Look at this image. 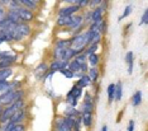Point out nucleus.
<instances>
[{
	"instance_id": "9d476101",
	"label": "nucleus",
	"mask_w": 148,
	"mask_h": 131,
	"mask_svg": "<svg viewBox=\"0 0 148 131\" xmlns=\"http://www.w3.org/2000/svg\"><path fill=\"white\" fill-rule=\"evenodd\" d=\"M61 116L70 117V119H77V117L80 116V111L77 108H75V107H71V106L66 105V107H65V110H63Z\"/></svg>"
},
{
	"instance_id": "cd10ccee",
	"label": "nucleus",
	"mask_w": 148,
	"mask_h": 131,
	"mask_svg": "<svg viewBox=\"0 0 148 131\" xmlns=\"http://www.w3.org/2000/svg\"><path fill=\"white\" fill-rule=\"evenodd\" d=\"M132 10H133V6L132 5H127L125 8H124V12H123V14L119 17V18H118V22H122L123 19H125V18H128V17H129L130 14H132Z\"/></svg>"
},
{
	"instance_id": "1a4fd4ad",
	"label": "nucleus",
	"mask_w": 148,
	"mask_h": 131,
	"mask_svg": "<svg viewBox=\"0 0 148 131\" xmlns=\"http://www.w3.org/2000/svg\"><path fill=\"white\" fill-rule=\"evenodd\" d=\"M104 15H105V10L100 6L92 9L91 10V22L92 23H96V22H101L104 19Z\"/></svg>"
},
{
	"instance_id": "f03ea898",
	"label": "nucleus",
	"mask_w": 148,
	"mask_h": 131,
	"mask_svg": "<svg viewBox=\"0 0 148 131\" xmlns=\"http://www.w3.org/2000/svg\"><path fill=\"white\" fill-rule=\"evenodd\" d=\"M16 60H18V56L15 53L10 51H1L0 53V69L12 68L16 62Z\"/></svg>"
},
{
	"instance_id": "39448f33",
	"label": "nucleus",
	"mask_w": 148,
	"mask_h": 131,
	"mask_svg": "<svg viewBox=\"0 0 148 131\" xmlns=\"http://www.w3.org/2000/svg\"><path fill=\"white\" fill-rule=\"evenodd\" d=\"M16 12H18V15H19V18H21L22 23L29 24V23H32L33 19H34V13L28 10V9H25V8H23V6H21Z\"/></svg>"
},
{
	"instance_id": "79ce46f5",
	"label": "nucleus",
	"mask_w": 148,
	"mask_h": 131,
	"mask_svg": "<svg viewBox=\"0 0 148 131\" xmlns=\"http://www.w3.org/2000/svg\"><path fill=\"white\" fill-rule=\"evenodd\" d=\"M3 110H4V108H3V107H1V106H0V117H1V113H3Z\"/></svg>"
},
{
	"instance_id": "20e7f679",
	"label": "nucleus",
	"mask_w": 148,
	"mask_h": 131,
	"mask_svg": "<svg viewBox=\"0 0 148 131\" xmlns=\"http://www.w3.org/2000/svg\"><path fill=\"white\" fill-rule=\"evenodd\" d=\"M22 85H21V82L18 80H14V82H3L0 80V96L3 93L8 92V90H16V89H21Z\"/></svg>"
},
{
	"instance_id": "6ab92c4d",
	"label": "nucleus",
	"mask_w": 148,
	"mask_h": 131,
	"mask_svg": "<svg viewBox=\"0 0 148 131\" xmlns=\"http://www.w3.org/2000/svg\"><path fill=\"white\" fill-rule=\"evenodd\" d=\"M71 18L72 17H57L56 19V24L60 28H69L70 23H71Z\"/></svg>"
},
{
	"instance_id": "b1692460",
	"label": "nucleus",
	"mask_w": 148,
	"mask_h": 131,
	"mask_svg": "<svg viewBox=\"0 0 148 131\" xmlns=\"http://www.w3.org/2000/svg\"><path fill=\"white\" fill-rule=\"evenodd\" d=\"M106 96H108V102H109V103L114 102V96H115V83H112V84H109V85H108Z\"/></svg>"
},
{
	"instance_id": "4468645a",
	"label": "nucleus",
	"mask_w": 148,
	"mask_h": 131,
	"mask_svg": "<svg viewBox=\"0 0 148 131\" xmlns=\"http://www.w3.org/2000/svg\"><path fill=\"white\" fill-rule=\"evenodd\" d=\"M80 111V113H86V112H90V113H94V110H95V102H81L80 107L77 108Z\"/></svg>"
},
{
	"instance_id": "aec40b11",
	"label": "nucleus",
	"mask_w": 148,
	"mask_h": 131,
	"mask_svg": "<svg viewBox=\"0 0 148 131\" xmlns=\"http://www.w3.org/2000/svg\"><path fill=\"white\" fill-rule=\"evenodd\" d=\"M123 98V84L122 82L115 83V96H114V101L115 102H120Z\"/></svg>"
},
{
	"instance_id": "a19ab883",
	"label": "nucleus",
	"mask_w": 148,
	"mask_h": 131,
	"mask_svg": "<svg viewBox=\"0 0 148 131\" xmlns=\"http://www.w3.org/2000/svg\"><path fill=\"white\" fill-rule=\"evenodd\" d=\"M100 131H109V127H108L106 125H104L101 129H100Z\"/></svg>"
},
{
	"instance_id": "f704fd0d",
	"label": "nucleus",
	"mask_w": 148,
	"mask_h": 131,
	"mask_svg": "<svg viewBox=\"0 0 148 131\" xmlns=\"http://www.w3.org/2000/svg\"><path fill=\"white\" fill-rule=\"evenodd\" d=\"M148 23V10L146 9V10L143 12L142 17H140V21H139V26H146Z\"/></svg>"
},
{
	"instance_id": "423d86ee",
	"label": "nucleus",
	"mask_w": 148,
	"mask_h": 131,
	"mask_svg": "<svg viewBox=\"0 0 148 131\" xmlns=\"http://www.w3.org/2000/svg\"><path fill=\"white\" fill-rule=\"evenodd\" d=\"M27 113H28V111L27 108H23L21 111H16V112L10 117V120H9V122L12 123H24V121L27 119Z\"/></svg>"
},
{
	"instance_id": "6e6552de",
	"label": "nucleus",
	"mask_w": 148,
	"mask_h": 131,
	"mask_svg": "<svg viewBox=\"0 0 148 131\" xmlns=\"http://www.w3.org/2000/svg\"><path fill=\"white\" fill-rule=\"evenodd\" d=\"M15 29L18 31V33L23 37V38H24V37L31 36V33H32V27L29 26V24H27V23H21V24H16L15 26Z\"/></svg>"
},
{
	"instance_id": "0eeeda50",
	"label": "nucleus",
	"mask_w": 148,
	"mask_h": 131,
	"mask_svg": "<svg viewBox=\"0 0 148 131\" xmlns=\"http://www.w3.org/2000/svg\"><path fill=\"white\" fill-rule=\"evenodd\" d=\"M67 61H63V60H52V62L48 65V70L52 71L53 74L57 71H61V70L67 68Z\"/></svg>"
},
{
	"instance_id": "473e14b6",
	"label": "nucleus",
	"mask_w": 148,
	"mask_h": 131,
	"mask_svg": "<svg viewBox=\"0 0 148 131\" xmlns=\"http://www.w3.org/2000/svg\"><path fill=\"white\" fill-rule=\"evenodd\" d=\"M73 60H76L79 64H84V62H87V55L85 52H82V53H80V55H77L75 56V59Z\"/></svg>"
},
{
	"instance_id": "412c9836",
	"label": "nucleus",
	"mask_w": 148,
	"mask_h": 131,
	"mask_svg": "<svg viewBox=\"0 0 148 131\" xmlns=\"http://www.w3.org/2000/svg\"><path fill=\"white\" fill-rule=\"evenodd\" d=\"M67 47H70V38H58L55 42V49L65 50Z\"/></svg>"
},
{
	"instance_id": "2f4dec72",
	"label": "nucleus",
	"mask_w": 148,
	"mask_h": 131,
	"mask_svg": "<svg viewBox=\"0 0 148 131\" xmlns=\"http://www.w3.org/2000/svg\"><path fill=\"white\" fill-rule=\"evenodd\" d=\"M73 4L77 5L80 9H84L89 6V0H73Z\"/></svg>"
},
{
	"instance_id": "7ed1b4c3",
	"label": "nucleus",
	"mask_w": 148,
	"mask_h": 131,
	"mask_svg": "<svg viewBox=\"0 0 148 131\" xmlns=\"http://www.w3.org/2000/svg\"><path fill=\"white\" fill-rule=\"evenodd\" d=\"M80 10H81V9H80L77 5L71 4V5H66V6L60 8L58 12H57V14H58V17H72V15L77 14Z\"/></svg>"
},
{
	"instance_id": "bb28decb",
	"label": "nucleus",
	"mask_w": 148,
	"mask_h": 131,
	"mask_svg": "<svg viewBox=\"0 0 148 131\" xmlns=\"http://www.w3.org/2000/svg\"><path fill=\"white\" fill-rule=\"evenodd\" d=\"M65 56V50H58V49H53L52 51V59L53 60H63ZM65 61V60H63Z\"/></svg>"
},
{
	"instance_id": "c756f323",
	"label": "nucleus",
	"mask_w": 148,
	"mask_h": 131,
	"mask_svg": "<svg viewBox=\"0 0 148 131\" xmlns=\"http://www.w3.org/2000/svg\"><path fill=\"white\" fill-rule=\"evenodd\" d=\"M21 1L19 0H10L9 1V5H8V10H18L21 8Z\"/></svg>"
},
{
	"instance_id": "c9c22d12",
	"label": "nucleus",
	"mask_w": 148,
	"mask_h": 131,
	"mask_svg": "<svg viewBox=\"0 0 148 131\" xmlns=\"http://www.w3.org/2000/svg\"><path fill=\"white\" fill-rule=\"evenodd\" d=\"M5 19H6V10L5 8L0 6V24H3L5 22Z\"/></svg>"
},
{
	"instance_id": "ea45409f",
	"label": "nucleus",
	"mask_w": 148,
	"mask_h": 131,
	"mask_svg": "<svg viewBox=\"0 0 148 131\" xmlns=\"http://www.w3.org/2000/svg\"><path fill=\"white\" fill-rule=\"evenodd\" d=\"M4 42H6L5 33H4V31H0V45H1V43H4Z\"/></svg>"
},
{
	"instance_id": "4be33fe9",
	"label": "nucleus",
	"mask_w": 148,
	"mask_h": 131,
	"mask_svg": "<svg viewBox=\"0 0 148 131\" xmlns=\"http://www.w3.org/2000/svg\"><path fill=\"white\" fill-rule=\"evenodd\" d=\"M142 97H143L142 92H140V90H137V92L132 96V98H130L132 106H133V107H138V106H139L140 103H142Z\"/></svg>"
},
{
	"instance_id": "72a5a7b5",
	"label": "nucleus",
	"mask_w": 148,
	"mask_h": 131,
	"mask_svg": "<svg viewBox=\"0 0 148 131\" xmlns=\"http://www.w3.org/2000/svg\"><path fill=\"white\" fill-rule=\"evenodd\" d=\"M62 74L63 76H65V78H67V79H73L75 78V75H73V73L71 71V70H69V69H63V70H61V71H60Z\"/></svg>"
},
{
	"instance_id": "e433bc0d",
	"label": "nucleus",
	"mask_w": 148,
	"mask_h": 131,
	"mask_svg": "<svg viewBox=\"0 0 148 131\" xmlns=\"http://www.w3.org/2000/svg\"><path fill=\"white\" fill-rule=\"evenodd\" d=\"M81 126H82V123H81V117H77V119L75 120V123H73V130H81Z\"/></svg>"
},
{
	"instance_id": "2eb2a0df",
	"label": "nucleus",
	"mask_w": 148,
	"mask_h": 131,
	"mask_svg": "<svg viewBox=\"0 0 148 131\" xmlns=\"http://www.w3.org/2000/svg\"><path fill=\"white\" fill-rule=\"evenodd\" d=\"M79 88H87V87H91L92 85V83H91V80H90V78L87 76V74H82L81 76L79 78V80H77V83H75Z\"/></svg>"
},
{
	"instance_id": "a878e982",
	"label": "nucleus",
	"mask_w": 148,
	"mask_h": 131,
	"mask_svg": "<svg viewBox=\"0 0 148 131\" xmlns=\"http://www.w3.org/2000/svg\"><path fill=\"white\" fill-rule=\"evenodd\" d=\"M66 103L71 107H75V108H77V106H79V101L69 92H67V94H66Z\"/></svg>"
},
{
	"instance_id": "f8f14e48",
	"label": "nucleus",
	"mask_w": 148,
	"mask_h": 131,
	"mask_svg": "<svg viewBox=\"0 0 148 131\" xmlns=\"http://www.w3.org/2000/svg\"><path fill=\"white\" fill-rule=\"evenodd\" d=\"M47 71H48V64L41 62V64H38V66L34 70V76L37 79H43V76H45V74Z\"/></svg>"
},
{
	"instance_id": "5701e85b",
	"label": "nucleus",
	"mask_w": 148,
	"mask_h": 131,
	"mask_svg": "<svg viewBox=\"0 0 148 131\" xmlns=\"http://www.w3.org/2000/svg\"><path fill=\"white\" fill-rule=\"evenodd\" d=\"M13 76V68H6V69H0V80L3 82H8V79Z\"/></svg>"
},
{
	"instance_id": "4c0bfd02",
	"label": "nucleus",
	"mask_w": 148,
	"mask_h": 131,
	"mask_svg": "<svg viewBox=\"0 0 148 131\" xmlns=\"http://www.w3.org/2000/svg\"><path fill=\"white\" fill-rule=\"evenodd\" d=\"M87 70H89V64L87 62H84V64L80 65V71H81L82 74H86Z\"/></svg>"
},
{
	"instance_id": "c03bdc74",
	"label": "nucleus",
	"mask_w": 148,
	"mask_h": 131,
	"mask_svg": "<svg viewBox=\"0 0 148 131\" xmlns=\"http://www.w3.org/2000/svg\"><path fill=\"white\" fill-rule=\"evenodd\" d=\"M0 53H1V50H0Z\"/></svg>"
},
{
	"instance_id": "37998d69",
	"label": "nucleus",
	"mask_w": 148,
	"mask_h": 131,
	"mask_svg": "<svg viewBox=\"0 0 148 131\" xmlns=\"http://www.w3.org/2000/svg\"><path fill=\"white\" fill-rule=\"evenodd\" d=\"M73 131H77V130H73ZM79 131H81V130H79Z\"/></svg>"
},
{
	"instance_id": "c85d7f7f",
	"label": "nucleus",
	"mask_w": 148,
	"mask_h": 131,
	"mask_svg": "<svg viewBox=\"0 0 148 131\" xmlns=\"http://www.w3.org/2000/svg\"><path fill=\"white\" fill-rule=\"evenodd\" d=\"M100 47V45H89L85 49V52L87 56H90V55H94V53H96L97 52V50H99Z\"/></svg>"
},
{
	"instance_id": "7c9ffc66",
	"label": "nucleus",
	"mask_w": 148,
	"mask_h": 131,
	"mask_svg": "<svg viewBox=\"0 0 148 131\" xmlns=\"http://www.w3.org/2000/svg\"><path fill=\"white\" fill-rule=\"evenodd\" d=\"M99 31H100V35H101V36L106 35V31H108V22H106L105 18H104L103 21L99 23Z\"/></svg>"
},
{
	"instance_id": "9b49d317",
	"label": "nucleus",
	"mask_w": 148,
	"mask_h": 131,
	"mask_svg": "<svg viewBox=\"0 0 148 131\" xmlns=\"http://www.w3.org/2000/svg\"><path fill=\"white\" fill-rule=\"evenodd\" d=\"M80 117H81V123L82 126L85 127H91L94 125V113L86 112V113H80Z\"/></svg>"
},
{
	"instance_id": "ddd939ff",
	"label": "nucleus",
	"mask_w": 148,
	"mask_h": 131,
	"mask_svg": "<svg viewBox=\"0 0 148 131\" xmlns=\"http://www.w3.org/2000/svg\"><path fill=\"white\" fill-rule=\"evenodd\" d=\"M19 1H21V5L23 8L28 9V10H31V12L38 9V6H39L38 0H19Z\"/></svg>"
},
{
	"instance_id": "a211bd4d",
	"label": "nucleus",
	"mask_w": 148,
	"mask_h": 131,
	"mask_svg": "<svg viewBox=\"0 0 148 131\" xmlns=\"http://www.w3.org/2000/svg\"><path fill=\"white\" fill-rule=\"evenodd\" d=\"M125 62L128 65V74H133V68H134V53L133 51H128L125 53Z\"/></svg>"
},
{
	"instance_id": "dca6fc26",
	"label": "nucleus",
	"mask_w": 148,
	"mask_h": 131,
	"mask_svg": "<svg viewBox=\"0 0 148 131\" xmlns=\"http://www.w3.org/2000/svg\"><path fill=\"white\" fill-rule=\"evenodd\" d=\"M101 58H100L99 53H94V55L87 56V64H89V68H99Z\"/></svg>"
},
{
	"instance_id": "393cba45",
	"label": "nucleus",
	"mask_w": 148,
	"mask_h": 131,
	"mask_svg": "<svg viewBox=\"0 0 148 131\" xmlns=\"http://www.w3.org/2000/svg\"><path fill=\"white\" fill-rule=\"evenodd\" d=\"M69 93H71V94L75 97L77 101H79V99H81V97H82V94H84V89L79 88L76 84H73V85L71 87V89L69 90Z\"/></svg>"
},
{
	"instance_id": "58836bf2",
	"label": "nucleus",
	"mask_w": 148,
	"mask_h": 131,
	"mask_svg": "<svg viewBox=\"0 0 148 131\" xmlns=\"http://www.w3.org/2000/svg\"><path fill=\"white\" fill-rule=\"evenodd\" d=\"M134 126H136V122H134V120H129V123H128L127 131H134Z\"/></svg>"
},
{
	"instance_id": "a18cd8bd",
	"label": "nucleus",
	"mask_w": 148,
	"mask_h": 131,
	"mask_svg": "<svg viewBox=\"0 0 148 131\" xmlns=\"http://www.w3.org/2000/svg\"><path fill=\"white\" fill-rule=\"evenodd\" d=\"M52 131H56V130H52Z\"/></svg>"
},
{
	"instance_id": "f3484780",
	"label": "nucleus",
	"mask_w": 148,
	"mask_h": 131,
	"mask_svg": "<svg viewBox=\"0 0 148 131\" xmlns=\"http://www.w3.org/2000/svg\"><path fill=\"white\" fill-rule=\"evenodd\" d=\"M86 74H87V76L90 78V80H91V83L95 84L100 78V69L99 68H89V70H87Z\"/></svg>"
},
{
	"instance_id": "f257e3e1",
	"label": "nucleus",
	"mask_w": 148,
	"mask_h": 131,
	"mask_svg": "<svg viewBox=\"0 0 148 131\" xmlns=\"http://www.w3.org/2000/svg\"><path fill=\"white\" fill-rule=\"evenodd\" d=\"M24 96H25V92L24 89H16V90H8V92L3 93L0 96V106L3 108L5 107L13 105L15 101H19V99H24Z\"/></svg>"
}]
</instances>
